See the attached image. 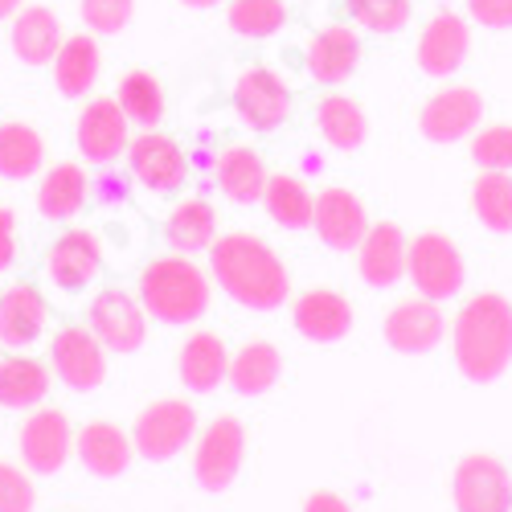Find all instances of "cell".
Here are the masks:
<instances>
[{"label": "cell", "instance_id": "obj_41", "mask_svg": "<svg viewBox=\"0 0 512 512\" xmlns=\"http://www.w3.org/2000/svg\"><path fill=\"white\" fill-rule=\"evenodd\" d=\"M33 508H37V488L29 472L0 459V512H33Z\"/></svg>", "mask_w": 512, "mask_h": 512}, {"label": "cell", "instance_id": "obj_34", "mask_svg": "<svg viewBox=\"0 0 512 512\" xmlns=\"http://www.w3.org/2000/svg\"><path fill=\"white\" fill-rule=\"evenodd\" d=\"M46 164V140L29 123H0V177L5 181H25L37 177Z\"/></svg>", "mask_w": 512, "mask_h": 512}, {"label": "cell", "instance_id": "obj_38", "mask_svg": "<svg viewBox=\"0 0 512 512\" xmlns=\"http://www.w3.org/2000/svg\"><path fill=\"white\" fill-rule=\"evenodd\" d=\"M345 9L353 17L357 29H369V33H402L414 17V0H345Z\"/></svg>", "mask_w": 512, "mask_h": 512}, {"label": "cell", "instance_id": "obj_25", "mask_svg": "<svg viewBox=\"0 0 512 512\" xmlns=\"http://www.w3.org/2000/svg\"><path fill=\"white\" fill-rule=\"evenodd\" d=\"M9 41H13L17 62H25V66H50L58 46L66 41V33H62V21H58L54 9H46V5H21L17 17H13Z\"/></svg>", "mask_w": 512, "mask_h": 512}, {"label": "cell", "instance_id": "obj_44", "mask_svg": "<svg viewBox=\"0 0 512 512\" xmlns=\"http://www.w3.org/2000/svg\"><path fill=\"white\" fill-rule=\"evenodd\" d=\"M300 512H353V504L340 496V492L320 488V492H308V496H304V508H300Z\"/></svg>", "mask_w": 512, "mask_h": 512}, {"label": "cell", "instance_id": "obj_16", "mask_svg": "<svg viewBox=\"0 0 512 512\" xmlns=\"http://www.w3.org/2000/svg\"><path fill=\"white\" fill-rule=\"evenodd\" d=\"M472 54V25L467 17L439 9L431 21L422 25L418 33V46H414V62L426 78H451L459 74V66Z\"/></svg>", "mask_w": 512, "mask_h": 512}, {"label": "cell", "instance_id": "obj_23", "mask_svg": "<svg viewBox=\"0 0 512 512\" xmlns=\"http://www.w3.org/2000/svg\"><path fill=\"white\" fill-rule=\"evenodd\" d=\"M226 373H230V349L222 332H209V328H197L181 353H177V377L189 394H213L226 386Z\"/></svg>", "mask_w": 512, "mask_h": 512}, {"label": "cell", "instance_id": "obj_8", "mask_svg": "<svg viewBox=\"0 0 512 512\" xmlns=\"http://www.w3.org/2000/svg\"><path fill=\"white\" fill-rule=\"evenodd\" d=\"M451 504L455 512H512V472L504 459L488 451H472L451 472Z\"/></svg>", "mask_w": 512, "mask_h": 512}, {"label": "cell", "instance_id": "obj_46", "mask_svg": "<svg viewBox=\"0 0 512 512\" xmlns=\"http://www.w3.org/2000/svg\"><path fill=\"white\" fill-rule=\"evenodd\" d=\"M181 5H185V9H201V13H205V9H218V5H226V0H181Z\"/></svg>", "mask_w": 512, "mask_h": 512}, {"label": "cell", "instance_id": "obj_21", "mask_svg": "<svg viewBox=\"0 0 512 512\" xmlns=\"http://www.w3.org/2000/svg\"><path fill=\"white\" fill-rule=\"evenodd\" d=\"M74 451H78L82 467L99 480H119L136 459L132 435H127L123 426L107 422V418H95V422L82 426V431L74 435Z\"/></svg>", "mask_w": 512, "mask_h": 512}, {"label": "cell", "instance_id": "obj_9", "mask_svg": "<svg viewBox=\"0 0 512 512\" xmlns=\"http://www.w3.org/2000/svg\"><path fill=\"white\" fill-rule=\"evenodd\" d=\"M234 111L238 119L250 127V132H279V127L291 119V91L287 82L267 70V66H246L238 78H234Z\"/></svg>", "mask_w": 512, "mask_h": 512}, {"label": "cell", "instance_id": "obj_27", "mask_svg": "<svg viewBox=\"0 0 512 512\" xmlns=\"http://www.w3.org/2000/svg\"><path fill=\"white\" fill-rule=\"evenodd\" d=\"M267 164L263 156L254 152L250 144H230L218 164H213V181H218L222 197L234 201V205H259L263 201V189H267Z\"/></svg>", "mask_w": 512, "mask_h": 512}, {"label": "cell", "instance_id": "obj_31", "mask_svg": "<svg viewBox=\"0 0 512 512\" xmlns=\"http://www.w3.org/2000/svg\"><path fill=\"white\" fill-rule=\"evenodd\" d=\"M87 197H91L87 168L74 164V160H62L37 185V213L41 218H50V222H70L74 213H82Z\"/></svg>", "mask_w": 512, "mask_h": 512}, {"label": "cell", "instance_id": "obj_20", "mask_svg": "<svg viewBox=\"0 0 512 512\" xmlns=\"http://www.w3.org/2000/svg\"><path fill=\"white\" fill-rule=\"evenodd\" d=\"M406 250H410V238L398 222H369V230L357 246V275L377 291L402 283L406 279Z\"/></svg>", "mask_w": 512, "mask_h": 512}, {"label": "cell", "instance_id": "obj_12", "mask_svg": "<svg viewBox=\"0 0 512 512\" xmlns=\"http://www.w3.org/2000/svg\"><path fill=\"white\" fill-rule=\"evenodd\" d=\"M17 447H21L25 472H33V476H58L66 467V459H70V451H74L70 418L62 410H50V406L29 410V418L21 422Z\"/></svg>", "mask_w": 512, "mask_h": 512}, {"label": "cell", "instance_id": "obj_7", "mask_svg": "<svg viewBox=\"0 0 512 512\" xmlns=\"http://www.w3.org/2000/svg\"><path fill=\"white\" fill-rule=\"evenodd\" d=\"M87 328L99 336V345L107 353L132 357L148 340V312L140 304V295L123 291V287H103L87 308Z\"/></svg>", "mask_w": 512, "mask_h": 512}, {"label": "cell", "instance_id": "obj_1", "mask_svg": "<svg viewBox=\"0 0 512 512\" xmlns=\"http://www.w3.org/2000/svg\"><path fill=\"white\" fill-rule=\"evenodd\" d=\"M209 279L246 312H275L291 300V271L259 234H222L209 246Z\"/></svg>", "mask_w": 512, "mask_h": 512}, {"label": "cell", "instance_id": "obj_36", "mask_svg": "<svg viewBox=\"0 0 512 512\" xmlns=\"http://www.w3.org/2000/svg\"><path fill=\"white\" fill-rule=\"evenodd\" d=\"M472 213L488 234H512V177L508 173H484L472 181Z\"/></svg>", "mask_w": 512, "mask_h": 512}, {"label": "cell", "instance_id": "obj_32", "mask_svg": "<svg viewBox=\"0 0 512 512\" xmlns=\"http://www.w3.org/2000/svg\"><path fill=\"white\" fill-rule=\"evenodd\" d=\"M50 394V369L25 357L9 353L0 357V410H37Z\"/></svg>", "mask_w": 512, "mask_h": 512}, {"label": "cell", "instance_id": "obj_18", "mask_svg": "<svg viewBox=\"0 0 512 512\" xmlns=\"http://www.w3.org/2000/svg\"><path fill=\"white\" fill-rule=\"evenodd\" d=\"M353 304L349 295H340L332 287H312L304 295H295L291 304V324L304 340L312 345H336V340H345L353 332Z\"/></svg>", "mask_w": 512, "mask_h": 512}, {"label": "cell", "instance_id": "obj_2", "mask_svg": "<svg viewBox=\"0 0 512 512\" xmlns=\"http://www.w3.org/2000/svg\"><path fill=\"white\" fill-rule=\"evenodd\" d=\"M451 357L455 369L472 386H492L512 365V304L500 291L472 295L451 324Z\"/></svg>", "mask_w": 512, "mask_h": 512}, {"label": "cell", "instance_id": "obj_4", "mask_svg": "<svg viewBox=\"0 0 512 512\" xmlns=\"http://www.w3.org/2000/svg\"><path fill=\"white\" fill-rule=\"evenodd\" d=\"M246 459V426L234 414H218L205 422L193 439V480L201 492H226L234 488Z\"/></svg>", "mask_w": 512, "mask_h": 512}, {"label": "cell", "instance_id": "obj_3", "mask_svg": "<svg viewBox=\"0 0 512 512\" xmlns=\"http://www.w3.org/2000/svg\"><path fill=\"white\" fill-rule=\"evenodd\" d=\"M213 279L201 271L189 254H164L140 271V304L160 324H197L209 312Z\"/></svg>", "mask_w": 512, "mask_h": 512}, {"label": "cell", "instance_id": "obj_28", "mask_svg": "<svg viewBox=\"0 0 512 512\" xmlns=\"http://www.w3.org/2000/svg\"><path fill=\"white\" fill-rule=\"evenodd\" d=\"M316 132L332 152H361L369 140V115L353 95H324L316 103Z\"/></svg>", "mask_w": 512, "mask_h": 512}, {"label": "cell", "instance_id": "obj_11", "mask_svg": "<svg viewBox=\"0 0 512 512\" xmlns=\"http://www.w3.org/2000/svg\"><path fill=\"white\" fill-rule=\"evenodd\" d=\"M386 345L402 357H426L435 353L443 340H447V316L435 300L426 295H410V300H398L390 312H386Z\"/></svg>", "mask_w": 512, "mask_h": 512}, {"label": "cell", "instance_id": "obj_29", "mask_svg": "<svg viewBox=\"0 0 512 512\" xmlns=\"http://www.w3.org/2000/svg\"><path fill=\"white\" fill-rule=\"evenodd\" d=\"M54 87L66 95V99H82L95 82H99V70H103V50L95 33H74L66 37L58 54H54Z\"/></svg>", "mask_w": 512, "mask_h": 512}, {"label": "cell", "instance_id": "obj_22", "mask_svg": "<svg viewBox=\"0 0 512 512\" xmlns=\"http://www.w3.org/2000/svg\"><path fill=\"white\" fill-rule=\"evenodd\" d=\"M99 271H103V246L91 230H66L46 250V275L62 291H82L99 279Z\"/></svg>", "mask_w": 512, "mask_h": 512}, {"label": "cell", "instance_id": "obj_26", "mask_svg": "<svg viewBox=\"0 0 512 512\" xmlns=\"http://www.w3.org/2000/svg\"><path fill=\"white\" fill-rule=\"evenodd\" d=\"M283 377V353L271 340H246L238 353H230V373H226V386L238 398H263L279 386Z\"/></svg>", "mask_w": 512, "mask_h": 512}, {"label": "cell", "instance_id": "obj_30", "mask_svg": "<svg viewBox=\"0 0 512 512\" xmlns=\"http://www.w3.org/2000/svg\"><path fill=\"white\" fill-rule=\"evenodd\" d=\"M164 238L173 246V254H201L218 242V209L205 197H181L164 218Z\"/></svg>", "mask_w": 512, "mask_h": 512}, {"label": "cell", "instance_id": "obj_17", "mask_svg": "<svg viewBox=\"0 0 512 512\" xmlns=\"http://www.w3.org/2000/svg\"><path fill=\"white\" fill-rule=\"evenodd\" d=\"M312 230L316 238L336 250V254H349L361 246L365 230H369V213H365V201L345 189V185H328L316 193V209H312Z\"/></svg>", "mask_w": 512, "mask_h": 512}, {"label": "cell", "instance_id": "obj_39", "mask_svg": "<svg viewBox=\"0 0 512 512\" xmlns=\"http://www.w3.org/2000/svg\"><path fill=\"white\" fill-rule=\"evenodd\" d=\"M467 140H472L467 152H472L476 168H484V173H512V123L476 127Z\"/></svg>", "mask_w": 512, "mask_h": 512}, {"label": "cell", "instance_id": "obj_14", "mask_svg": "<svg viewBox=\"0 0 512 512\" xmlns=\"http://www.w3.org/2000/svg\"><path fill=\"white\" fill-rule=\"evenodd\" d=\"M127 164H132V177L148 189V193H177L189 181V156L185 148L156 132V127H144V132L127 144Z\"/></svg>", "mask_w": 512, "mask_h": 512}, {"label": "cell", "instance_id": "obj_10", "mask_svg": "<svg viewBox=\"0 0 512 512\" xmlns=\"http://www.w3.org/2000/svg\"><path fill=\"white\" fill-rule=\"evenodd\" d=\"M50 365L62 377V386L74 394H91L107 381V349L87 324H66L50 340Z\"/></svg>", "mask_w": 512, "mask_h": 512}, {"label": "cell", "instance_id": "obj_15", "mask_svg": "<svg viewBox=\"0 0 512 512\" xmlns=\"http://www.w3.org/2000/svg\"><path fill=\"white\" fill-rule=\"evenodd\" d=\"M74 144L87 164H115L119 156H127L132 144V123H127L123 107L115 103V95H99L82 107L78 123H74Z\"/></svg>", "mask_w": 512, "mask_h": 512}, {"label": "cell", "instance_id": "obj_40", "mask_svg": "<svg viewBox=\"0 0 512 512\" xmlns=\"http://www.w3.org/2000/svg\"><path fill=\"white\" fill-rule=\"evenodd\" d=\"M78 13L95 37H115L132 25L136 0H78Z\"/></svg>", "mask_w": 512, "mask_h": 512}, {"label": "cell", "instance_id": "obj_35", "mask_svg": "<svg viewBox=\"0 0 512 512\" xmlns=\"http://www.w3.org/2000/svg\"><path fill=\"white\" fill-rule=\"evenodd\" d=\"M115 103L123 107L127 123L136 127H156L168 111V99H164V87L152 70H127L119 78V91H115Z\"/></svg>", "mask_w": 512, "mask_h": 512}, {"label": "cell", "instance_id": "obj_5", "mask_svg": "<svg viewBox=\"0 0 512 512\" xmlns=\"http://www.w3.org/2000/svg\"><path fill=\"white\" fill-rule=\"evenodd\" d=\"M406 279L414 283L418 295H426V300L447 304L467 283V263L447 234L422 230L410 238V250H406Z\"/></svg>", "mask_w": 512, "mask_h": 512}, {"label": "cell", "instance_id": "obj_37", "mask_svg": "<svg viewBox=\"0 0 512 512\" xmlns=\"http://www.w3.org/2000/svg\"><path fill=\"white\" fill-rule=\"evenodd\" d=\"M226 25L250 41L275 37L287 25V0H226Z\"/></svg>", "mask_w": 512, "mask_h": 512}, {"label": "cell", "instance_id": "obj_24", "mask_svg": "<svg viewBox=\"0 0 512 512\" xmlns=\"http://www.w3.org/2000/svg\"><path fill=\"white\" fill-rule=\"evenodd\" d=\"M308 74L320 87H340L349 82L353 70L361 66V33L349 25H324L312 41H308Z\"/></svg>", "mask_w": 512, "mask_h": 512}, {"label": "cell", "instance_id": "obj_42", "mask_svg": "<svg viewBox=\"0 0 512 512\" xmlns=\"http://www.w3.org/2000/svg\"><path fill=\"white\" fill-rule=\"evenodd\" d=\"M467 13L484 29H512V0H467Z\"/></svg>", "mask_w": 512, "mask_h": 512}, {"label": "cell", "instance_id": "obj_19", "mask_svg": "<svg viewBox=\"0 0 512 512\" xmlns=\"http://www.w3.org/2000/svg\"><path fill=\"white\" fill-rule=\"evenodd\" d=\"M50 324V304L37 283H9L0 291V345L9 353L33 349Z\"/></svg>", "mask_w": 512, "mask_h": 512}, {"label": "cell", "instance_id": "obj_43", "mask_svg": "<svg viewBox=\"0 0 512 512\" xmlns=\"http://www.w3.org/2000/svg\"><path fill=\"white\" fill-rule=\"evenodd\" d=\"M13 263H17V213L0 205V271H9Z\"/></svg>", "mask_w": 512, "mask_h": 512}, {"label": "cell", "instance_id": "obj_6", "mask_svg": "<svg viewBox=\"0 0 512 512\" xmlns=\"http://www.w3.org/2000/svg\"><path fill=\"white\" fill-rule=\"evenodd\" d=\"M201 431L197 422V406L185 398H160L152 406H144L132 422V443L136 455L148 463H168L177 459Z\"/></svg>", "mask_w": 512, "mask_h": 512}, {"label": "cell", "instance_id": "obj_33", "mask_svg": "<svg viewBox=\"0 0 512 512\" xmlns=\"http://www.w3.org/2000/svg\"><path fill=\"white\" fill-rule=\"evenodd\" d=\"M263 209H267V218L279 230H312L316 197H312V189L300 177L271 173L267 177V189H263Z\"/></svg>", "mask_w": 512, "mask_h": 512}, {"label": "cell", "instance_id": "obj_45", "mask_svg": "<svg viewBox=\"0 0 512 512\" xmlns=\"http://www.w3.org/2000/svg\"><path fill=\"white\" fill-rule=\"evenodd\" d=\"M21 5H25V0H0V21H13Z\"/></svg>", "mask_w": 512, "mask_h": 512}, {"label": "cell", "instance_id": "obj_13", "mask_svg": "<svg viewBox=\"0 0 512 512\" xmlns=\"http://www.w3.org/2000/svg\"><path fill=\"white\" fill-rule=\"evenodd\" d=\"M484 119V95L476 87H443L418 111V132L431 144H459L480 127Z\"/></svg>", "mask_w": 512, "mask_h": 512}]
</instances>
